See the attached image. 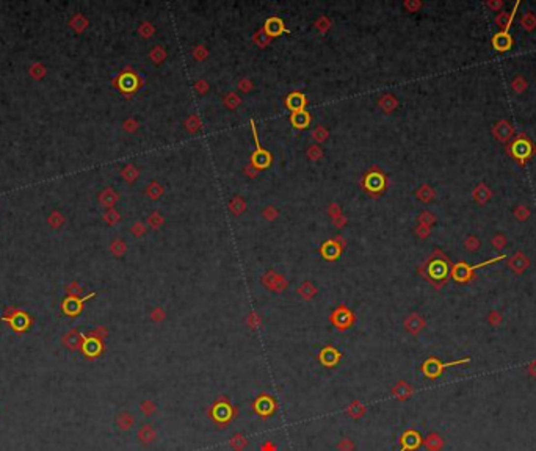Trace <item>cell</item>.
I'll use <instances>...</instances> for the list:
<instances>
[{"label": "cell", "instance_id": "cell-1", "mask_svg": "<svg viewBox=\"0 0 536 451\" xmlns=\"http://www.w3.org/2000/svg\"><path fill=\"white\" fill-rule=\"evenodd\" d=\"M262 284H263V287H267L270 292H275V293L284 292L285 288L288 287L287 279L283 274H279V273H276V271H273V270L267 271V273L262 276Z\"/></svg>", "mask_w": 536, "mask_h": 451}, {"label": "cell", "instance_id": "cell-2", "mask_svg": "<svg viewBox=\"0 0 536 451\" xmlns=\"http://www.w3.org/2000/svg\"><path fill=\"white\" fill-rule=\"evenodd\" d=\"M502 259H504V255H500V257L492 259V260H489V262H483V263H480V265H475V267L467 265V263H458V265H455V268H453V277H455L456 280H466L467 277L471 276V273H472L473 270L480 268V267H484V265H488V263H492V262L502 260Z\"/></svg>", "mask_w": 536, "mask_h": 451}, {"label": "cell", "instance_id": "cell-3", "mask_svg": "<svg viewBox=\"0 0 536 451\" xmlns=\"http://www.w3.org/2000/svg\"><path fill=\"white\" fill-rule=\"evenodd\" d=\"M137 439L141 445H151L157 440V431L154 429L151 423H144L137 431Z\"/></svg>", "mask_w": 536, "mask_h": 451}, {"label": "cell", "instance_id": "cell-4", "mask_svg": "<svg viewBox=\"0 0 536 451\" xmlns=\"http://www.w3.org/2000/svg\"><path fill=\"white\" fill-rule=\"evenodd\" d=\"M115 424H116V428L119 431L127 432V431H130L133 428L135 417L129 411H121V412H118L116 417H115Z\"/></svg>", "mask_w": 536, "mask_h": 451}, {"label": "cell", "instance_id": "cell-5", "mask_svg": "<svg viewBox=\"0 0 536 451\" xmlns=\"http://www.w3.org/2000/svg\"><path fill=\"white\" fill-rule=\"evenodd\" d=\"M353 315L350 310H347L345 307H339L334 315H333V321L334 325L339 328V329H344V328H350V325L353 323Z\"/></svg>", "mask_w": 536, "mask_h": 451}, {"label": "cell", "instance_id": "cell-6", "mask_svg": "<svg viewBox=\"0 0 536 451\" xmlns=\"http://www.w3.org/2000/svg\"><path fill=\"white\" fill-rule=\"evenodd\" d=\"M532 154V144L527 140H517L513 144V155L517 157L519 160H525L527 157H530Z\"/></svg>", "mask_w": 536, "mask_h": 451}, {"label": "cell", "instance_id": "cell-7", "mask_svg": "<svg viewBox=\"0 0 536 451\" xmlns=\"http://www.w3.org/2000/svg\"><path fill=\"white\" fill-rule=\"evenodd\" d=\"M447 271H448V267L445 262L442 260H435L430 263L428 267V273L433 279H444L447 276Z\"/></svg>", "mask_w": 536, "mask_h": 451}, {"label": "cell", "instance_id": "cell-8", "mask_svg": "<svg viewBox=\"0 0 536 451\" xmlns=\"http://www.w3.org/2000/svg\"><path fill=\"white\" fill-rule=\"evenodd\" d=\"M317 293H318V288L314 285L311 280H304V282H301L300 287H298V295L306 301L314 300V298L317 296Z\"/></svg>", "mask_w": 536, "mask_h": 451}, {"label": "cell", "instance_id": "cell-9", "mask_svg": "<svg viewBox=\"0 0 536 451\" xmlns=\"http://www.w3.org/2000/svg\"><path fill=\"white\" fill-rule=\"evenodd\" d=\"M227 209H229V211H231L234 216H240L243 211L246 210V201H245V198H242V196H234L231 201H229Z\"/></svg>", "mask_w": 536, "mask_h": 451}, {"label": "cell", "instance_id": "cell-10", "mask_svg": "<svg viewBox=\"0 0 536 451\" xmlns=\"http://www.w3.org/2000/svg\"><path fill=\"white\" fill-rule=\"evenodd\" d=\"M365 411H367V407H365V404L361 403V401H353V403L348 404V407H347V414L350 415L351 419H354V420L364 417L365 415Z\"/></svg>", "mask_w": 536, "mask_h": 451}, {"label": "cell", "instance_id": "cell-11", "mask_svg": "<svg viewBox=\"0 0 536 451\" xmlns=\"http://www.w3.org/2000/svg\"><path fill=\"white\" fill-rule=\"evenodd\" d=\"M492 42H494V47H496L497 50H508L509 47H511V44H513L511 36H509L506 31L499 33V35H496V36H494V41H492Z\"/></svg>", "mask_w": 536, "mask_h": 451}, {"label": "cell", "instance_id": "cell-12", "mask_svg": "<svg viewBox=\"0 0 536 451\" xmlns=\"http://www.w3.org/2000/svg\"><path fill=\"white\" fill-rule=\"evenodd\" d=\"M229 447H231L234 451H243L246 447H248V439H246L243 434L237 432V434H234V437L229 440Z\"/></svg>", "mask_w": 536, "mask_h": 451}, {"label": "cell", "instance_id": "cell-13", "mask_svg": "<svg viewBox=\"0 0 536 451\" xmlns=\"http://www.w3.org/2000/svg\"><path fill=\"white\" fill-rule=\"evenodd\" d=\"M184 127L187 130H189L190 133H196L201 127H202V122H201V118L198 115H190L189 118L185 119L184 122Z\"/></svg>", "mask_w": 536, "mask_h": 451}, {"label": "cell", "instance_id": "cell-14", "mask_svg": "<svg viewBox=\"0 0 536 451\" xmlns=\"http://www.w3.org/2000/svg\"><path fill=\"white\" fill-rule=\"evenodd\" d=\"M166 50L163 46H154L151 49V60L157 64H161L166 60Z\"/></svg>", "mask_w": 536, "mask_h": 451}, {"label": "cell", "instance_id": "cell-15", "mask_svg": "<svg viewBox=\"0 0 536 451\" xmlns=\"http://www.w3.org/2000/svg\"><path fill=\"white\" fill-rule=\"evenodd\" d=\"M223 104H224V107L226 108H229V110H235L238 105H240L242 104V99L240 97H238V94H237V92H227V94H224V97H223Z\"/></svg>", "mask_w": 536, "mask_h": 451}, {"label": "cell", "instance_id": "cell-16", "mask_svg": "<svg viewBox=\"0 0 536 451\" xmlns=\"http://www.w3.org/2000/svg\"><path fill=\"white\" fill-rule=\"evenodd\" d=\"M245 323H246V326H248V328L257 329V328L262 326V315L257 313V312H251V313L246 315Z\"/></svg>", "mask_w": 536, "mask_h": 451}, {"label": "cell", "instance_id": "cell-17", "mask_svg": "<svg viewBox=\"0 0 536 451\" xmlns=\"http://www.w3.org/2000/svg\"><path fill=\"white\" fill-rule=\"evenodd\" d=\"M140 411L144 417H152L157 412V406L152 399H144V401H141V404H140Z\"/></svg>", "mask_w": 536, "mask_h": 451}, {"label": "cell", "instance_id": "cell-18", "mask_svg": "<svg viewBox=\"0 0 536 451\" xmlns=\"http://www.w3.org/2000/svg\"><path fill=\"white\" fill-rule=\"evenodd\" d=\"M312 138L317 141V144H321V143H325L329 138V132H328L326 127L318 125L312 130Z\"/></svg>", "mask_w": 536, "mask_h": 451}, {"label": "cell", "instance_id": "cell-19", "mask_svg": "<svg viewBox=\"0 0 536 451\" xmlns=\"http://www.w3.org/2000/svg\"><path fill=\"white\" fill-rule=\"evenodd\" d=\"M163 223H165V218H163V215L160 213V211H152L151 216L148 218V224H149L152 229H158V227H161V226H163Z\"/></svg>", "mask_w": 536, "mask_h": 451}, {"label": "cell", "instance_id": "cell-20", "mask_svg": "<svg viewBox=\"0 0 536 451\" xmlns=\"http://www.w3.org/2000/svg\"><path fill=\"white\" fill-rule=\"evenodd\" d=\"M306 154H308V158L309 160L317 161V160H320L323 157V154H325V152H323L320 144L315 143V144H312V146H309V149H308V152H306Z\"/></svg>", "mask_w": 536, "mask_h": 451}, {"label": "cell", "instance_id": "cell-21", "mask_svg": "<svg viewBox=\"0 0 536 451\" xmlns=\"http://www.w3.org/2000/svg\"><path fill=\"white\" fill-rule=\"evenodd\" d=\"M279 213H281V211L275 206H271V204L267 207H263V210H262V216L265 218L267 221H276L279 218Z\"/></svg>", "mask_w": 536, "mask_h": 451}, {"label": "cell", "instance_id": "cell-22", "mask_svg": "<svg viewBox=\"0 0 536 451\" xmlns=\"http://www.w3.org/2000/svg\"><path fill=\"white\" fill-rule=\"evenodd\" d=\"M163 193H165V188L160 183H157V182H152L148 186V194H149L152 199H158L160 196H163Z\"/></svg>", "mask_w": 536, "mask_h": 451}, {"label": "cell", "instance_id": "cell-23", "mask_svg": "<svg viewBox=\"0 0 536 451\" xmlns=\"http://www.w3.org/2000/svg\"><path fill=\"white\" fill-rule=\"evenodd\" d=\"M395 104H397V102H395V97L389 96V94L382 96V97L379 99V107H381L382 110H384L386 113H389L390 110H392V108L395 107Z\"/></svg>", "mask_w": 536, "mask_h": 451}, {"label": "cell", "instance_id": "cell-24", "mask_svg": "<svg viewBox=\"0 0 536 451\" xmlns=\"http://www.w3.org/2000/svg\"><path fill=\"white\" fill-rule=\"evenodd\" d=\"M191 55H193L194 60H198V61H204V60L209 57V49L206 46L199 44V46H196V47L193 49Z\"/></svg>", "mask_w": 536, "mask_h": 451}, {"label": "cell", "instance_id": "cell-25", "mask_svg": "<svg viewBox=\"0 0 536 451\" xmlns=\"http://www.w3.org/2000/svg\"><path fill=\"white\" fill-rule=\"evenodd\" d=\"M256 44H259L260 47H265L267 44H270V35L265 31V30H259L256 35H254V39H252Z\"/></svg>", "mask_w": 536, "mask_h": 451}, {"label": "cell", "instance_id": "cell-26", "mask_svg": "<svg viewBox=\"0 0 536 451\" xmlns=\"http://www.w3.org/2000/svg\"><path fill=\"white\" fill-rule=\"evenodd\" d=\"M337 450L339 451H354V442L351 439H340V442L337 444Z\"/></svg>", "mask_w": 536, "mask_h": 451}, {"label": "cell", "instance_id": "cell-27", "mask_svg": "<svg viewBox=\"0 0 536 451\" xmlns=\"http://www.w3.org/2000/svg\"><path fill=\"white\" fill-rule=\"evenodd\" d=\"M331 24H333V22H331L328 18H325V16H321V18H318V19L315 21V27H317L321 33H325V31H328V30L331 29Z\"/></svg>", "mask_w": 536, "mask_h": 451}, {"label": "cell", "instance_id": "cell-28", "mask_svg": "<svg viewBox=\"0 0 536 451\" xmlns=\"http://www.w3.org/2000/svg\"><path fill=\"white\" fill-rule=\"evenodd\" d=\"M151 318H152V321H156V323H161V321H165V318H166V312H165V309H161V307H156L154 310H152V313H151Z\"/></svg>", "mask_w": 536, "mask_h": 451}, {"label": "cell", "instance_id": "cell-29", "mask_svg": "<svg viewBox=\"0 0 536 451\" xmlns=\"http://www.w3.org/2000/svg\"><path fill=\"white\" fill-rule=\"evenodd\" d=\"M328 211H329V216H331V219H337V218H340V216H342L344 213H342V209H340V206H339V204H336V202H333V204H331V206L328 207Z\"/></svg>", "mask_w": 536, "mask_h": 451}, {"label": "cell", "instance_id": "cell-30", "mask_svg": "<svg viewBox=\"0 0 536 451\" xmlns=\"http://www.w3.org/2000/svg\"><path fill=\"white\" fill-rule=\"evenodd\" d=\"M237 88H238V91H242V92H250L254 88V85H252V82L250 79H243V80L238 82Z\"/></svg>", "mask_w": 536, "mask_h": 451}, {"label": "cell", "instance_id": "cell-31", "mask_svg": "<svg viewBox=\"0 0 536 451\" xmlns=\"http://www.w3.org/2000/svg\"><path fill=\"white\" fill-rule=\"evenodd\" d=\"M154 31H156V29H154V25H152V24H149V22L141 24V27H140V33H141V35H143L144 38H149Z\"/></svg>", "mask_w": 536, "mask_h": 451}, {"label": "cell", "instance_id": "cell-32", "mask_svg": "<svg viewBox=\"0 0 536 451\" xmlns=\"http://www.w3.org/2000/svg\"><path fill=\"white\" fill-rule=\"evenodd\" d=\"M193 87H194V90L199 92V94H206V92L209 91V83L206 80H196Z\"/></svg>", "mask_w": 536, "mask_h": 451}, {"label": "cell", "instance_id": "cell-33", "mask_svg": "<svg viewBox=\"0 0 536 451\" xmlns=\"http://www.w3.org/2000/svg\"><path fill=\"white\" fill-rule=\"evenodd\" d=\"M243 173H245L246 176H248V177H256V176H257V173H259V169H257L256 166H254L252 163H250V165H246V166L243 168Z\"/></svg>", "mask_w": 536, "mask_h": 451}, {"label": "cell", "instance_id": "cell-34", "mask_svg": "<svg viewBox=\"0 0 536 451\" xmlns=\"http://www.w3.org/2000/svg\"><path fill=\"white\" fill-rule=\"evenodd\" d=\"M133 232L137 234L138 237H141L144 232H146V227H144L143 223H137V224H135V227H133Z\"/></svg>", "mask_w": 536, "mask_h": 451}, {"label": "cell", "instance_id": "cell-35", "mask_svg": "<svg viewBox=\"0 0 536 451\" xmlns=\"http://www.w3.org/2000/svg\"><path fill=\"white\" fill-rule=\"evenodd\" d=\"M262 451H276V447L273 442H265V444L262 445Z\"/></svg>", "mask_w": 536, "mask_h": 451}]
</instances>
